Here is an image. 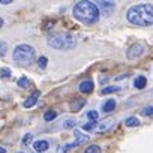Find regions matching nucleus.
Returning <instances> with one entry per match:
<instances>
[{
  "label": "nucleus",
  "instance_id": "obj_28",
  "mask_svg": "<svg viewBox=\"0 0 153 153\" xmlns=\"http://www.w3.org/2000/svg\"><path fill=\"white\" fill-rule=\"evenodd\" d=\"M0 3L2 5H9V3H12V0H0Z\"/></svg>",
  "mask_w": 153,
  "mask_h": 153
},
{
  "label": "nucleus",
  "instance_id": "obj_29",
  "mask_svg": "<svg viewBox=\"0 0 153 153\" xmlns=\"http://www.w3.org/2000/svg\"><path fill=\"white\" fill-rule=\"evenodd\" d=\"M0 153H6V150H5L3 147H0Z\"/></svg>",
  "mask_w": 153,
  "mask_h": 153
},
{
  "label": "nucleus",
  "instance_id": "obj_14",
  "mask_svg": "<svg viewBox=\"0 0 153 153\" xmlns=\"http://www.w3.org/2000/svg\"><path fill=\"white\" fill-rule=\"evenodd\" d=\"M125 125L129 126V128H135V126H140L141 122H140L137 117H128V119L125 120Z\"/></svg>",
  "mask_w": 153,
  "mask_h": 153
},
{
  "label": "nucleus",
  "instance_id": "obj_24",
  "mask_svg": "<svg viewBox=\"0 0 153 153\" xmlns=\"http://www.w3.org/2000/svg\"><path fill=\"white\" fill-rule=\"evenodd\" d=\"M95 128H96V122H89L83 126V129H86V131H93Z\"/></svg>",
  "mask_w": 153,
  "mask_h": 153
},
{
  "label": "nucleus",
  "instance_id": "obj_10",
  "mask_svg": "<svg viewBox=\"0 0 153 153\" xmlns=\"http://www.w3.org/2000/svg\"><path fill=\"white\" fill-rule=\"evenodd\" d=\"M93 89H95V84H93V81H90V80H86V81H83V83L80 84V92H81V93H92Z\"/></svg>",
  "mask_w": 153,
  "mask_h": 153
},
{
  "label": "nucleus",
  "instance_id": "obj_11",
  "mask_svg": "<svg viewBox=\"0 0 153 153\" xmlns=\"http://www.w3.org/2000/svg\"><path fill=\"white\" fill-rule=\"evenodd\" d=\"M38 99H39V92H35L30 98H27L26 101H24V104H23V107L24 108H32L36 102H38Z\"/></svg>",
  "mask_w": 153,
  "mask_h": 153
},
{
  "label": "nucleus",
  "instance_id": "obj_2",
  "mask_svg": "<svg viewBox=\"0 0 153 153\" xmlns=\"http://www.w3.org/2000/svg\"><path fill=\"white\" fill-rule=\"evenodd\" d=\"M126 20L137 27H149L153 24V5L140 3L128 9Z\"/></svg>",
  "mask_w": 153,
  "mask_h": 153
},
{
  "label": "nucleus",
  "instance_id": "obj_3",
  "mask_svg": "<svg viewBox=\"0 0 153 153\" xmlns=\"http://www.w3.org/2000/svg\"><path fill=\"white\" fill-rule=\"evenodd\" d=\"M12 57L18 66H30L35 60V48L29 44H20L15 47Z\"/></svg>",
  "mask_w": 153,
  "mask_h": 153
},
{
  "label": "nucleus",
  "instance_id": "obj_1",
  "mask_svg": "<svg viewBox=\"0 0 153 153\" xmlns=\"http://www.w3.org/2000/svg\"><path fill=\"white\" fill-rule=\"evenodd\" d=\"M72 14L76 21H80L86 26H92L99 21V9L95 2L90 0H80L72 8Z\"/></svg>",
  "mask_w": 153,
  "mask_h": 153
},
{
  "label": "nucleus",
  "instance_id": "obj_4",
  "mask_svg": "<svg viewBox=\"0 0 153 153\" xmlns=\"http://www.w3.org/2000/svg\"><path fill=\"white\" fill-rule=\"evenodd\" d=\"M47 42L54 50H69L75 47L76 39L69 33H53L47 38Z\"/></svg>",
  "mask_w": 153,
  "mask_h": 153
},
{
  "label": "nucleus",
  "instance_id": "obj_27",
  "mask_svg": "<svg viewBox=\"0 0 153 153\" xmlns=\"http://www.w3.org/2000/svg\"><path fill=\"white\" fill-rule=\"evenodd\" d=\"M30 140H32V135H30V134H27V135L24 137V140H23V144H24V146H27V144L30 143Z\"/></svg>",
  "mask_w": 153,
  "mask_h": 153
},
{
  "label": "nucleus",
  "instance_id": "obj_13",
  "mask_svg": "<svg viewBox=\"0 0 153 153\" xmlns=\"http://www.w3.org/2000/svg\"><path fill=\"white\" fill-rule=\"evenodd\" d=\"M116 110V101L114 99H108L104 105H102V111L104 113H111Z\"/></svg>",
  "mask_w": 153,
  "mask_h": 153
},
{
  "label": "nucleus",
  "instance_id": "obj_7",
  "mask_svg": "<svg viewBox=\"0 0 153 153\" xmlns=\"http://www.w3.org/2000/svg\"><path fill=\"white\" fill-rule=\"evenodd\" d=\"M143 53H144V45L143 44H135V45H131L126 56H128V59H138Z\"/></svg>",
  "mask_w": 153,
  "mask_h": 153
},
{
  "label": "nucleus",
  "instance_id": "obj_15",
  "mask_svg": "<svg viewBox=\"0 0 153 153\" xmlns=\"http://www.w3.org/2000/svg\"><path fill=\"white\" fill-rule=\"evenodd\" d=\"M84 104H86V101H83V99H78V101H75L74 104H72V107H71V111H74V113H76V111H80L83 107H84Z\"/></svg>",
  "mask_w": 153,
  "mask_h": 153
},
{
  "label": "nucleus",
  "instance_id": "obj_21",
  "mask_svg": "<svg viewBox=\"0 0 153 153\" xmlns=\"http://www.w3.org/2000/svg\"><path fill=\"white\" fill-rule=\"evenodd\" d=\"M98 117H99V114H98V111H96V110H90V111L87 113V119H89L90 122H96V120H98Z\"/></svg>",
  "mask_w": 153,
  "mask_h": 153
},
{
  "label": "nucleus",
  "instance_id": "obj_5",
  "mask_svg": "<svg viewBox=\"0 0 153 153\" xmlns=\"http://www.w3.org/2000/svg\"><path fill=\"white\" fill-rule=\"evenodd\" d=\"M74 135H75V141H74L72 144H68V146H65V147H63L65 150L75 149L76 146H80V144H83V143H87V141L90 140V137H89V135H86V134H81L78 129H74Z\"/></svg>",
  "mask_w": 153,
  "mask_h": 153
},
{
  "label": "nucleus",
  "instance_id": "obj_16",
  "mask_svg": "<svg viewBox=\"0 0 153 153\" xmlns=\"http://www.w3.org/2000/svg\"><path fill=\"white\" fill-rule=\"evenodd\" d=\"M117 92H120L119 86H108V87L102 89V95H111V93H117Z\"/></svg>",
  "mask_w": 153,
  "mask_h": 153
},
{
  "label": "nucleus",
  "instance_id": "obj_18",
  "mask_svg": "<svg viewBox=\"0 0 153 153\" xmlns=\"http://www.w3.org/2000/svg\"><path fill=\"white\" fill-rule=\"evenodd\" d=\"M18 86H20V87H23V89L30 87V81H29L27 76H21V78L18 80Z\"/></svg>",
  "mask_w": 153,
  "mask_h": 153
},
{
  "label": "nucleus",
  "instance_id": "obj_6",
  "mask_svg": "<svg viewBox=\"0 0 153 153\" xmlns=\"http://www.w3.org/2000/svg\"><path fill=\"white\" fill-rule=\"evenodd\" d=\"M96 6L99 9V14H102L105 17H110L114 12L116 3L114 2H96Z\"/></svg>",
  "mask_w": 153,
  "mask_h": 153
},
{
  "label": "nucleus",
  "instance_id": "obj_20",
  "mask_svg": "<svg viewBox=\"0 0 153 153\" xmlns=\"http://www.w3.org/2000/svg\"><path fill=\"white\" fill-rule=\"evenodd\" d=\"M47 65H48V59H47L45 56H41V57L38 59V66H39L41 69H45Z\"/></svg>",
  "mask_w": 153,
  "mask_h": 153
},
{
  "label": "nucleus",
  "instance_id": "obj_19",
  "mask_svg": "<svg viewBox=\"0 0 153 153\" xmlns=\"http://www.w3.org/2000/svg\"><path fill=\"white\" fill-rule=\"evenodd\" d=\"M57 117V113L54 111V110H50V111H47L45 113V116H44V119L47 120V122H51V120H54Z\"/></svg>",
  "mask_w": 153,
  "mask_h": 153
},
{
  "label": "nucleus",
  "instance_id": "obj_23",
  "mask_svg": "<svg viewBox=\"0 0 153 153\" xmlns=\"http://www.w3.org/2000/svg\"><path fill=\"white\" fill-rule=\"evenodd\" d=\"M6 51H8V47H6V44L0 41V57H3V56L6 54Z\"/></svg>",
  "mask_w": 153,
  "mask_h": 153
},
{
  "label": "nucleus",
  "instance_id": "obj_9",
  "mask_svg": "<svg viewBox=\"0 0 153 153\" xmlns=\"http://www.w3.org/2000/svg\"><path fill=\"white\" fill-rule=\"evenodd\" d=\"M114 119H108V120H104V122H101L99 123V126H98V131L99 132H107V131H110L113 126H114Z\"/></svg>",
  "mask_w": 153,
  "mask_h": 153
},
{
  "label": "nucleus",
  "instance_id": "obj_22",
  "mask_svg": "<svg viewBox=\"0 0 153 153\" xmlns=\"http://www.w3.org/2000/svg\"><path fill=\"white\" fill-rule=\"evenodd\" d=\"M84 153H101V147L96 146V144H92V146H89V147L86 149Z\"/></svg>",
  "mask_w": 153,
  "mask_h": 153
},
{
  "label": "nucleus",
  "instance_id": "obj_25",
  "mask_svg": "<svg viewBox=\"0 0 153 153\" xmlns=\"http://www.w3.org/2000/svg\"><path fill=\"white\" fill-rule=\"evenodd\" d=\"M143 116H153V105L152 107H146V108H143Z\"/></svg>",
  "mask_w": 153,
  "mask_h": 153
},
{
  "label": "nucleus",
  "instance_id": "obj_12",
  "mask_svg": "<svg viewBox=\"0 0 153 153\" xmlns=\"http://www.w3.org/2000/svg\"><path fill=\"white\" fill-rule=\"evenodd\" d=\"M146 86H147V80H146V76H143V75H138L137 78L134 80V87H135V89H138V90H143Z\"/></svg>",
  "mask_w": 153,
  "mask_h": 153
},
{
  "label": "nucleus",
  "instance_id": "obj_8",
  "mask_svg": "<svg viewBox=\"0 0 153 153\" xmlns=\"http://www.w3.org/2000/svg\"><path fill=\"white\" fill-rule=\"evenodd\" d=\"M33 149H35V152H38V153L47 152V150L50 149V143H48L47 140H38V141L33 143Z\"/></svg>",
  "mask_w": 153,
  "mask_h": 153
},
{
  "label": "nucleus",
  "instance_id": "obj_17",
  "mask_svg": "<svg viewBox=\"0 0 153 153\" xmlns=\"http://www.w3.org/2000/svg\"><path fill=\"white\" fill-rule=\"evenodd\" d=\"M75 125H76V120L75 119H68V120L63 122V128L65 129H74Z\"/></svg>",
  "mask_w": 153,
  "mask_h": 153
},
{
  "label": "nucleus",
  "instance_id": "obj_30",
  "mask_svg": "<svg viewBox=\"0 0 153 153\" xmlns=\"http://www.w3.org/2000/svg\"><path fill=\"white\" fill-rule=\"evenodd\" d=\"M2 26H3V20H2V18H0V27H2Z\"/></svg>",
  "mask_w": 153,
  "mask_h": 153
},
{
  "label": "nucleus",
  "instance_id": "obj_26",
  "mask_svg": "<svg viewBox=\"0 0 153 153\" xmlns=\"http://www.w3.org/2000/svg\"><path fill=\"white\" fill-rule=\"evenodd\" d=\"M0 75H2V78H8V76H11V71L6 69V68H3L2 72H0Z\"/></svg>",
  "mask_w": 153,
  "mask_h": 153
}]
</instances>
